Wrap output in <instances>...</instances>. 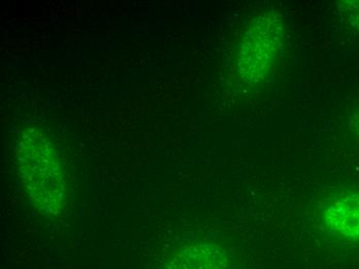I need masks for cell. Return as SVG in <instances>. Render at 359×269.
I'll list each match as a JSON object with an SVG mask.
<instances>
[{
    "label": "cell",
    "mask_w": 359,
    "mask_h": 269,
    "mask_svg": "<svg viewBox=\"0 0 359 269\" xmlns=\"http://www.w3.org/2000/svg\"><path fill=\"white\" fill-rule=\"evenodd\" d=\"M15 159L32 204L49 216L62 211L67 197L65 175L49 138L36 129L22 131L17 139Z\"/></svg>",
    "instance_id": "1"
},
{
    "label": "cell",
    "mask_w": 359,
    "mask_h": 269,
    "mask_svg": "<svg viewBox=\"0 0 359 269\" xmlns=\"http://www.w3.org/2000/svg\"><path fill=\"white\" fill-rule=\"evenodd\" d=\"M281 15L264 13L252 20L238 51V73L249 84L266 78L277 60L283 41Z\"/></svg>",
    "instance_id": "2"
},
{
    "label": "cell",
    "mask_w": 359,
    "mask_h": 269,
    "mask_svg": "<svg viewBox=\"0 0 359 269\" xmlns=\"http://www.w3.org/2000/svg\"><path fill=\"white\" fill-rule=\"evenodd\" d=\"M324 221L334 235L348 240H359L358 192L334 198L324 212Z\"/></svg>",
    "instance_id": "3"
},
{
    "label": "cell",
    "mask_w": 359,
    "mask_h": 269,
    "mask_svg": "<svg viewBox=\"0 0 359 269\" xmlns=\"http://www.w3.org/2000/svg\"><path fill=\"white\" fill-rule=\"evenodd\" d=\"M226 255L215 244H198L180 251L168 269H227Z\"/></svg>",
    "instance_id": "4"
},
{
    "label": "cell",
    "mask_w": 359,
    "mask_h": 269,
    "mask_svg": "<svg viewBox=\"0 0 359 269\" xmlns=\"http://www.w3.org/2000/svg\"><path fill=\"white\" fill-rule=\"evenodd\" d=\"M339 11L343 19L359 32V1H341L339 4Z\"/></svg>",
    "instance_id": "5"
},
{
    "label": "cell",
    "mask_w": 359,
    "mask_h": 269,
    "mask_svg": "<svg viewBox=\"0 0 359 269\" xmlns=\"http://www.w3.org/2000/svg\"><path fill=\"white\" fill-rule=\"evenodd\" d=\"M356 124H358V129H359V111L358 113V118H356Z\"/></svg>",
    "instance_id": "6"
}]
</instances>
